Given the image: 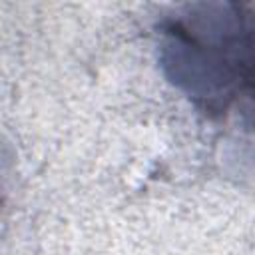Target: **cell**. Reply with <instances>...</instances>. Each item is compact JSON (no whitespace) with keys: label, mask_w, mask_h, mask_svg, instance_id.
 Here are the masks:
<instances>
[{"label":"cell","mask_w":255,"mask_h":255,"mask_svg":"<svg viewBox=\"0 0 255 255\" xmlns=\"http://www.w3.org/2000/svg\"><path fill=\"white\" fill-rule=\"evenodd\" d=\"M249 34L239 14L229 16L199 14L189 22H173L167 30L165 66L195 98L207 104H223L241 88V80L251 78Z\"/></svg>","instance_id":"1"}]
</instances>
